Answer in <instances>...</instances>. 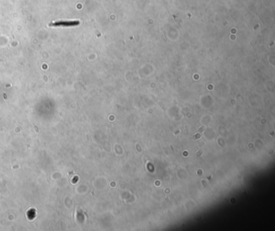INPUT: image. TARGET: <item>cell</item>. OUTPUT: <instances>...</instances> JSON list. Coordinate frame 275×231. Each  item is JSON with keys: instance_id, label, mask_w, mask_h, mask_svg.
Returning <instances> with one entry per match:
<instances>
[{"instance_id": "6da1fadb", "label": "cell", "mask_w": 275, "mask_h": 231, "mask_svg": "<svg viewBox=\"0 0 275 231\" xmlns=\"http://www.w3.org/2000/svg\"><path fill=\"white\" fill-rule=\"evenodd\" d=\"M79 24L78 21H58V22H54V23L50 24V26H64V27H70V26H75L78 25Z\"/></svg>"}]
</instances>
